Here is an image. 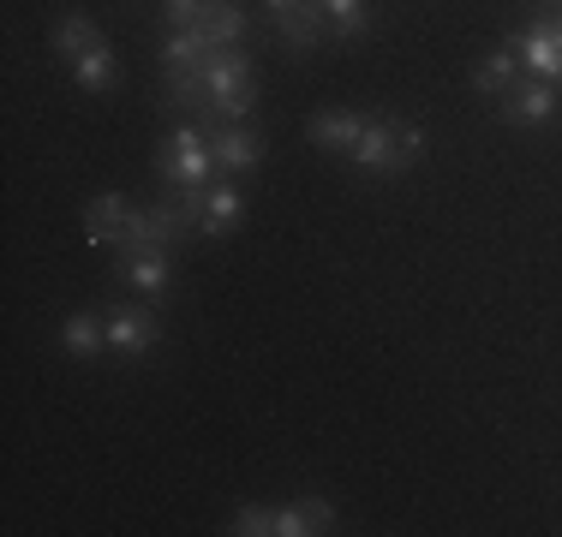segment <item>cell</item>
Listing matches in <instances>:
<instances>
[{"mask_svg":"<svg viewBox=\"0 0 562 537\" xmlns=\"http://www.w3.org/2000/svg\"><path fill=\"white\" fill-rule=\"evenodd\" d=\"M324 19H329V12L317 7V0H300V7L276 12V24H281V43H288L293 54H312V43L324 36Z\"/></svg>","mask_w":562,"mask_h":537,"instance_id":"cell-10","label":"cell"},{"mask_svg":"<svg viewBox=\"0 0 562 537\" xmlns=\"http://www.w3.org/2000/svg\"><path fill=\"white\" fill-rule=\"evenodd\" d=\"M425 132L419 126H401V119H378V126H366V138H359V150L353 161L359 168H371V173H401V168H413V161H425Z\"/></svg>","mask_w":562,"mask_h":537,"instance_id":"cell-3","label":"cell"},{"mask_svg":"<svg viewBox=\"0 0 562 537\" xmlns=\"http://www.w3.org/2000/svg\"><path fill=\"white\" fill-rule=\"evenodd\" d=\"M192 31L204 36L210 48H234L239 36H246V12H239L234 0H204V12H198Z\"/></svg>","mask_w":562,"mask_h":537,"instance_id":"cell-9","label":"cell"},{"mask_svg":"<svg viewBox=\"0 0 562 537\" xmlns=\"http://www.w3.org/2000/svg\"><path fill=\"white\" fill-rule=\"evenodd\" d=\"M180 233H186L180 209H173V204H156V209H132V215H126V233H120V245H126V251H168Z\"/></svg>","mask_w":562,"mask_h":537,"instance_id":"cell-5","label":"cell"},{"mask_svg":"<svg viewBox=\"0 0 562 537\" xmlns=\"http://www.w3.org/2000/svg\"><path fill=\"white\" fill-rule=\"evenodd\" d=\"M336 526V507L324 495H305L293 507H276V537H305V532H329Z\"/></svg>","mask_w":562,"mask_h":537,"instance_id":"cell-12","label":"cell"},{"mask_svg":"<svg viewBox=\"0 0 562 537\" xmlns=\"http://www.w3.org/2000/svg\"><path fill=\"white\" fill-rule=\"evenodd\" d=\"M120 281L138 287L144 299H162L168 293V251H126L120 245Z\"/></svg>","mask_w":562,"mask_h":537,"instance_id":"cell-7","label":"cell"},{"mask_svg":"<svg viewBox=\"0 0 562 537\" xmlns=\"http://www.w3.org/2000/svg\"><path fill=\"white\" fill-rule=\"evenodd\" d=\"M515 48H520V60H527L539 78H562V19H539Z\"/></svg>","mask_w":562,"mask_h":537,"instance_id":"cell-6","label":"cell"},{"mask_svg":"<svg viewBox=\"0 0 562 537\" xmlns=\"http://www.w3.org/2000/svg\"><path fill=\"white\" fill-rule=\"evenodd\" d=\"M126 204H120V192H102L97 204L85 209V239L90 245H120V233H126Z\"/></svg>","mask_w":562,"mask_h":537,"instance_id":"cell-13","label":"cell"},{"mask_svg":"<svg viewBox=\"0 0 562 537\" xmlns=\"http://www.w3.org/2000/svg\"><path fill=\"white\" fill-rule=\"evenodd\" d=\"M515 60H520V48H515V43L491 54V60L473 72V90H479V96H508V90H515Z\"/></svg>","mask_w":562,"mask_h":537,"instance_id":"cell-19","label":"cell"},{"mask_svg":"<svg viewBox=\"0 0 562 537\" xmlns=\"http://www.w3.org/2000/svg\"><path fill=\"white\" fill-rule=\"evenodd\" d=\"M55 48H60V60L72 66V78L85 90H109L114 84V48L102 43V31L85 19V12H72V19H60V31H55Z\"/></svg>","mask_w":562,"mask_h":537,"instance_id":"cell-1","label":"cell"},{"mask_svg":"<svg viewBox=\"0 0 562 537\" xmlns=\"http://www.w3.org/2000/svg\"><path fill=\"white\" fill-rule=\"evenodd\" d=\"M359 138H366V119L359 114H317L312 119V144H324L329 156H353Z\"/></svg>","mask_w":562,"mask_h":537,"instance_id":"cell-14","label":"cell"},{"mask_svg":"<svg viewBox=\"0 0 562 537\" xmlns=\"http://www.w3.org/2000/svg\"><path fill=\"white\" fill-rule=\"evenodd\" d=\"M263 7H270V12H288V7H300V0H263Z\"/></svg>","mask_w":562,"mask_h":537,"instance_id":"cell-21","label":"cell"},{"mask_svg":"<svg viewBox=\"0 0 562 537\" xmlns=\"http://www.w3.org/2000/svg\"><path fill=\"white\" fill-rule=\"evenodd\" d=\"M210 150H216L222 168L246 173V168H258V161H263V138L246 126V119H239V126H222V132H216V144H210Z\"/></svg>","mask_w":562,"mask_h":537,"instance_id":"cell-11","label":"cell"},{"mask_svg":"<svg viewBox=\"0 0 562 537\" xmlns=\"http://www.w3.org/2000/svg\"><path fill=\"white\" fill-rule=\"evenodd\" d=\"M227 532H239V537H270V532H276V507H239Z\"/></svg>","mask_w":562,"mask_h":537,"instance_id":"cell-20","label":"cell"},{"mask_svg":"<svg viewBox=\"0 0 562 537\" xmlns=\"http://www.w3.org/2000/svg\"><path fill=\"white\" fill-rule=\"evenodd\" d=\"M204 84H210V107H216L222 126H239V119L258 107V84H251V60L239 48H210L204 66Z\"/></svg>","mask_w":562,"mask_h":537,"instance_id":"cell-2","label":"cell"},{"mask_svg":"<svg viewBox=\"0 0 562 537\" xmlns=\"http://www.w3.org/2000/svg\"><path fill=\"white\" fill-rule=\"evenodd\" d=\"M156 334H162V322H156L150 311H114L109 317V346L126 358H144L156 346Z\"/></svg>","mask_w":562,"mask_h":537,"instance_id":"cell-8","label":"cell"},{"mask_svg":"<svg viewBox=\"0 0 562 537\" xmlns=\"http://www.w3.org/2000/svg\"><path fill=\"white\" fill-rule=\"evenodd\" d=\"M239 215H246V197H239L234 185H210V197H204V221H198V233L227 239V233L239 227Z\"/></svg>","mask_w":562,"mask_h":537,"instance_id":"cell-15","label":"cell"},{"mask_svg":"<svg viewBox=\"0 0 562 537\" xmlns=\"http://www.w3.org/2000/svg\"><path fill=\"white\" fill-rule=\"evenodd\" d=\"M317 7L329 12V24H336V43H359V36H371V7L366 0H317Z\"/></svg>","mask_w":562,"mask_h":537,"instance_id":"cell-18","label":"cell"},{"mask_svg":"<svg viewBox=\"0 0 562 537\" xmlns=\"http://www.w3.org/2000/svg\"><path fill=\"white\" fill-rule=\"evenodd\" d=\"M557 7H562V0H557Z\"/></svg>","mask_w":562,"mask_h":537,"instance_id":"cell-22","label":"cell"},{"mask_svg":"<svg viewBox=\"0 0 562 537\" xmlns=\"http://www.w3.org/2000/svg\"><path fill=\"white\" fill-rule=\"evenodd\" d=\"M210 144H204V126H180L173 138L162 144V156H156V173L180 192V185H210Z\"/></svg>","mask_w":562,"mask_h":537,"instance_id":"cell-4","label":"cell"},{"mask_svg":"<svg viewBox=\"0 0 562 537\" xmlns=\"http://www.w3.org/2000/svg\"><path fill=\"white\" fill-rule=\"evenodd\" d=\"M60 346H66L72 358H97L102 346H109V322H97L90 311L66 317V329H60Z\"/></svg>","mask_w":562,"mask_h":537,"instance_id":"cell-17","label":"cell"},{"mask_svg":"<svg viewBox=\"0 0 562 537\" xmlns=\"http://www.w3.org/2000/svg\"><path fill=\"white\" fill-rule=\"evenodd\" d=\"M503 114L539 126V119L557 114V90H551V84H515V90H508V102H503Z\"/></svg>","mask_w":562,"mask_h":537,"instance_id":"cell-16","label":"cell"}]
</instances>
